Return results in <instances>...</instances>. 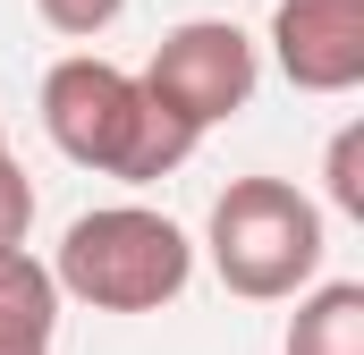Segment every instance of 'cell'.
I'll use <instances>...</instances> for the list:
<instances>
[{
    "instance_id": "6da1fadb",
    "label": "cell",
    "mask_w": 364,
    "mask_h": 355,
    "mask_svg": "<svg viewBox=\"0 0 364 355\" xmlns=\"http://www.w3.org/2000/svg\"><path fill=\"white\" fill-rule=\"evenodd\" d=\"M34 110H43V136H51L77 170L119 178V186H153V178H170L186 153H195V136H186L178 119L153 110V93L136 85V68H119V60H102V51L51 60Z\"/></svg>"
},
{
    "instance_id": "7a4b0ae2",
    "label": "cell",
    "mask_w": 364,
    "mask_h": 355,
    "mask_svg": "<svg viewBox=\"0 0 364 355\" xmlns=\"http://www.w3.org/2000/svg\"><path fill=\"white\" fill-rule=\"evenodd\" d=\"M186 279H195V237L170 212H153V203L77 212L68 237H60V254H51L60 305L77 296L93 313H161V305L186 296Z\"/></svg>"
},
{
    "instance_id": "3957f363",
    "label": "cell",
    "mask_w": 364,
    "mask_h": 355,
    "mask_svg": "<svg viewBox=\"0 0 364 355\" xmlns=\"http://www.w3.org/2000/svg\"><path fill=\"white\" fill-rule=\"evenodd\" d=\"M203 254H212V279L246 305H288L322 279V203L288 178H229L212 220H203Z\"/></svg>"
},
{
    "instance_id": "277c9868",
    "label": "cell",
    "mask_w": 364,
    "mask_h": 355,
    "mask_svg": "<svg viewBox=\"0 0 364 355\" xmlns=\"http://www.w3.org/2000/svg\"><path fill=\"white\" fill-rule=\"evenodd\" d=\"M136 85L153 93L161 119H178L186 136L203 144V127H220V119H237V110L255 102L263 51H255V34H246L237 17H186V26H170V34L153 43V60H144Z\"/></svg>"
},
{
    "instance_id": "5b68a950",
    "label": "cell",
    "mask_w": 364,
    "mask_h": 355,
    "mask_svg": "<svg viewBox=\"0 0 364 355\" xmlns=\"http://www.w3.org/2000/svg\"><path fill=\"white\" fill-rule=\"evenodd\" d=\"M272 60L296 93H356L364 85V0H279Z\"/></svg>"
},
{
    "instance_id": "8992f818",
    "label": "cell",
    "mask_w": 364,
    "mask_h": 355,
    "mask_svg": "<svg viewBox=\"0 0 364 355\" xmlns=\"http://www.w3.org/2000/svg\"><path fill=\"white\" fill-rule=\"evenodd\" d=\"M60 339V288H51V263L9 246L0 254V355H51Z\"/></svg>"
},
{
    "instance_id": "52a82bcc",
    "label": "cell",
    "mask_w": 364,
    "mask_h": 355,
    "mask_svg": "<svg viewBox=\"0 0 364 355\" xmlns=\"http://www.w3.org/2000/svg\"><path fill=\"white\" fill-rule=\"evenodd\" d=\"M279 355H364V279H314L288 313Z\"/></svg>"
},
{
    "instance_id": "ba28073f",
    "label": "cell",
    "mask_w": 364,
    "mask_h": 355,
    "mask_svg": "<svg viewBox=\"0 0 364 355\" xmlns=\"http://www.w3.org/2000/svg\"><path fill=\"white\" fill-rule=\"evenodd\" d=\"M322 178H331V203H339L348 220H364V119H348V127L331 136V161H322Z\"/></svg>"
},
{
    "instance_id": "9c48e42d",
    "label": "cell",
    "mask_w": 364,
    "mask_h": 355,
    "mask_svg": "<svg viewBox=\"0 0 364 355\" xmlns=\"http://www.w3.org/2000/svg\"><path fill=\"white\" fill-rule=\"evenodd\" d=\"M34 17L51 34H68V43H93V34H110L127 17V0H34Z\"/></svg>"
},
{
    "instance_id": "30bf717a",
    "label": "cell",
    "mask_w": 364,
    "mask_h": 355,
    "mask_svg": "<svg viewBox=\"0 0 364 355\" xmlns=\"http://www.w3.org/2000/svg\"><path fill=\"white\" fill-rule=\"evenodd\" d=\"M26 229H34V178L9 161V144H0V254L9 246H26Z\"/></svg>"
},
{
    "instance_id": "8fae6325",
    "label": "cell",
    "mask_w": 364,
    "mask_h": 355,
    "mask_svg": "<svg viewBox=\"0 0 364 355\" xmlns=\"http://www.w3.org/2000/svg\"><path fill=\"white\" fill-rule=\"evenodd\" d=\"M0 144H9V136H0Z\"/></svg>"
}]
</instances>
